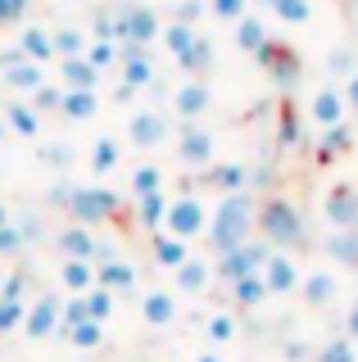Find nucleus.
I'll return each mask as SVG.
<instances>
[{
  "label": "nucleus",
  "mask_w": 358,
  "mask_h": 362,
  "mask_svg": "<svg viewBox=\"0 0 358 362\" xmlns=\"http://www.w3.org/2000/svg\"><path fill=\"white\" fill-rule=\"evenodd\" d=\"M254 213H259V199L250 195V190H236V195H222L214 204V213H209V249L214 254H227V249L245 245L254 235Z\"/></svg>",
  "instance_id": "f257e3e1"
},
{
  "label": "nucleus",
  "mask_w": 358,
  "mask_h": 362,
  "mask_svg": "<svg viewBox=\"0 0 358 362\" xmlns=\"http://www.w3.org/2000/svg\"><path fill=\"white\" fill-rule=\"evenodd\" d=\"M254 235H263L272 249H295L304 245V218L286 195H267L259 199V213H254Z\"/></svg>",
  "instance_id": "f03ea898"
},
{
  "label": "nucleus",
  "mask_w": 358,
  "mask_h": 362,
  "mask_svg": "<svg viewBox=\"0 0 358 362\" xmlns=\"http://www.w3.org/2000/svg\"><path fill=\"white\" fill-rule=\"evenodd\" d=\"M64 209H69L73 222L100 226V222H109V218H118V213H122V199L114 195V190H105V186H69Z\"/></svg>",
  "instance_id": "7ed1b4c3"
},
{
  "label": "nucleus",
  "mask_w": 358,
  "mask_h": 362,
  "mask_svg": "<svg viewBox=\"0 0 358 362\" xmlns=\"http://www.w3.org/2000/svg\"><path fill=\"white\" fill-rule=\"evenodd\" d=\"M209 226V204L200 190H182V195L168 199V213H163V231L177 235V240H195V235H204Z\"/></svg>",
  "instance_id": "20e7f679"
},
{
  "label": "nucleus",
  "mask_w": 358,
  "mask_h": 362,
  "mask_svg": "<svg viewBox=\"0 0 358 362\" xmlns=\"http://www.w3.org/2000/svg\"><path fill=\"white\" fill-rule=\"evenodd\" d=\"M267 254H272V245H267L263 235H250L245 245L227 249V254H218L214 276H222V281L231 286V281H241V276H250V272H259V267L267 263Z\"/></svg>",
  "instance_id": "39448f33"
},
{
  "label": "nucleus",
  "mask_w": 358,
  "mask_h": 362,
  "mask_svg": "<svg viewBox=\"0 0 358 362\" xmlns=\"http://www.w3.org/2000/svg\"><path fill=\"white\" fill-rule=\"evenodd\" d=\"M259 64H263V73L272 77V82L282 86V90H295V86H299V73H304V68H299L295 45H286V41H272V37H267V45L259 50Z\"/></svg>",
  "instance_id": "423d86ee"
},
{
  "label": "nucleus",
  "mask_w": 358,
  "mask_h": 362,
  "mask_svg": "<svg viewBox=\"0 0 358 362\" xmlns=\"http://www.w3.org/2000/svg\"><path fill=\"white\" fill-rule=\"evenodd\" d=\"M214 150H218L214 132L200 127V122H182V132H177V163H182V168H200V173H204V168L214 163Z\"/></svg>",
  "instance_id": "0eeeda50"
},
{
  "label": "nucleus",
  "mask_w": 358,
  "mask_h": 362,
  "mask_svg": "<svg viewBox=\"0 0 358 362\" xmlns=\"http://www.w3.org/2000/svg\"><path fill=\"white\" fill-rule=\"evenodd\" d=\"M54 245H59L64 258H86V263H96V258H114L105 245H100L96 226H82V222H69L59 235H54Z\"/></svg>",
  "instance_id": "6e6552de"
},
{
  "label": "nucleus",
  "mask_w": 358,
  "mask_h": 362,
  "mask_svg": "<svg viewBox=\"0 0 358 362\" xmlns=\"http://www.w3.org/2000/svg\"><path fill=\"white\" fill-rule=\"evenodd\" d=\"M168 113L163 109H137L127 118V141L137 145V150H159V145L168 141Z\"/></svg>",
  "instance_id": "1a4fd4ad"
},
{
  "label": "nucleus",
  "mask_w": 358,
  "mask_h": 362,
  "mask_svg": "<svg viewBox=\"0 0 358 362\" xmlns=\"http://www.w3.org/2000/svg\"><path fill=\"white\" fill-rule=\"evenodd\" d=\"M322 218H327L335 231H354L358 226V186L335 181V186L327 190V199H322Z\"/></svg>",
  "instance_id": "9d476101"
},
{
  "label": "nucleus",
  "mask_w": 358,
  "mask_h": 362,
  "mask_svg": "<svg viewBox=\"0 0 358 362\" xmlns=\"http://www.w3.org/2000/svg\"><path fill=\"white\" fill-rule=\"evenodd\" d=\"M209 109H214V90H209V82H200V77H186V82L173 90V113L182 122H200Z\"/></svg>",
  "instance_id": "9b49d317"
},
{
  "label": "nucleus",
  "mask_w": 358,
  "mask_h": 362,
  "mask_svg": "<svg viewBox=\"0 0 358 362\" xmlns=\"http://www.w3.org/2000/svg\"><path fill=\"white\" fill-rule=\"evenodd\" d=\"M159 37V14L150 5H127L118 9V41H132V45H150Z\"/></svg>",
  "instance_id": "f8f14e48"
},
{
  "label": "nucleus",
  "mask_w": 358,
  "mask_h": 362,
  "mask_svg": "<svg viewBox=\"0 0 358 362\" xmlns=\"http://www.w3.org/2000/svg\"><path fill=\"white\" fill-rule=\"evenodd\" d=\"M23 335H28V339H50V335H59V294H37V299L28 303Z\"/></svg>",
  "instance_id": "ddd939ff"
},
{
  "label": "nucleus",
  "mask_w": 358,
  "mask_h": 362,
  "mask_svg": "<svg viewBox=\"0 0 358 362\" xmlns=\"http://www.w3.org/2000/svg\"><path fill=\"white\" fill-rule=\"evenodd\" d=\"M259 276H263L267 294H295V290H299V276H304V272L295 267V258H290L286 249H272V254H267V263L259 267Z\"/></svg>",
  "instance_id": "4468645a"
},
{
  "label": "nucleus",
  "mask_w": 358,
  "mask_h": 362,
  "mask_svg": "<svg viewBox=\"0 0 358 362\" xmlns=\"http://www.w3.org/2000/svg\"><path fill=\"white\" fill-rule=\"evenodd\" d=\"M299 299L308 303V308H331L335 299H340V276L327 267H313L299 276Z\"/></svg>",
  "instance_id": "2eb2a0df"
},
{
  "label": "nucleus",
  "mask_w": 358,
  "mask_h": 362,
  "mask_svg": "<svg viewBox=\"0 0 358 362\" xmlns=\"http://www.w3.org/2000/svg\"><path fill=\"white\" fill-rule=\"evenodd\" d=\"M96 286H105L109 294H137V263L127 258H100L96 263Z\"/></svg>",
  "instance_id": "dca6fc26"
},
{
  "label": "nucleus",
  "mask_w": 358,
  "mask_h": 362,
  "mask_svg": "<svg viewBox=\"0 0 358 362\" xmlns=\"http://www.w3.org/2000/svg\"><path fill=\"white\" fill-rule=\"evenodd\" d=\"M150 82H154V59H150V50H145V45L122 41V86L150 90Z\"/></svg>",
  "instance_id": "f3484780"
},
{
  "label": "nucleus",
  "mask_w": 358,
  "mask_h": 362,
  "mask_svg": "<svg viewBox=\"0 0 358 362\" xmlns=\"http://www.w3.org/2000/svg\"><path fill=\"white\" fill-rule=\"evenodd\" d=\"M177 313H182V303H177L173 290H145L141 294V317H145V326H154V331L173 326Z\"/></svg>",
  "instance_id": "a211bd4d"
},
{
  "label": "nucleus",
  "mask_w": 358,
  "mask_h": 362,
  "mask_svg": "<svg viewBox=\"0 0 358 362\" xmlns=\"http://www.w3.org/2000/svg\"><path fill=\"white\" fill-rule=\"evenodd\" d=\"M209 190H218V195H236V190H250V173H245V163H209L204 173H200Z\"/></svg>",
  "instance_id": "6ab92c4d"
},
{
  "label": "nucleus",
  "mask_w": 358,
  "mask_h": 362,
  "mask_svg": "<svg viewBox=\"0 0 358 362\" xmlns=\"http://www.w3.org/2000/svg\"><path fill=\"white\" fill-rule=\"evenodd\" d=\"M345 95L335 86H318L313 90V100H308V118L318 122V127H335V122H345Z\"/></svg>",
  "instance_id": "aec40b11"
},
{
  "label": "nucleus",
  "mask_w": 358,
  "mask_h": 362,
  "mask_svg": "<svg viewBox=\"0 0 358 362\" xmlns=\"http://www.w3.org/2000/svg\"><path fill=\"white\" fill-rule=\"evenodd\" d=\"M150 258L163 272H177L186 258H191V240H177V235H168V231H154L150 235Z\"/></svg>",
  "instance_id": "412c9836"
},
{
  "label": "nucleus",
  "mask_w": 358,
  "mask_h": 362,
  "mask_svg": "<svg viewBox=\"0 0 358 362\" xmlns=\"http://www.w3.org/2000/svg\"><path fill=\"white\" fill-rule=\"evenodd\" d=\"M209 281H214V263H209V258H195V254L173 272V286L182 290V294H204Z\"/></svg>",
  "instance_id": "4be33fe9"
},
{
  "label": "nucleus",
  "mask_w": 358,
  "mask_h": 362,
  "mask_svg": "<svg viewBox=\"0 0 358 362\" xmlns=\"http://www.w3.org/2000/svg\"><path fill=\"white\" fill-rule=\"evenodd\" d=\"M0 82H5L9 90H18V95H32L37 86H46V64H32V59H18L9 68H0Z\"/></svg>",
  "instance_id": "5701e85b"
},
{
  "label": "nucleus",
  "mask_w": 358,
  "mask_h": 362,
  "mask_svg": "<svg viewBox=\"0 0 358 362\" xmlns=\"http://www.w3.org/2000/svg\"><path fill=\"white\" fill-rule=\"evenodd\" d=\"M168 190H154V195H141L137 199V226L145 235H154V231H163V213H168Z\"/></svg>",
  "instance_id": "b1692460"
},
{
  "label": "nucleus",
  "mask_w": 358,
  "mask_h": 362,
  "mask_svg": "<svg viewBox=\"0 0 358 362\" xmlns=\"http://www.w3.org/2000/svg\"><path fill=\"white\" fill-rule=\"evenodd\" d=\"M18 50H23V59H32V64H50L54 59V41H50V32L41 28V23H28V28H23Z\"/></svg>",
  "instance_id": "393cba45"
},
{
  "label": "nucleus",
  "mask_w": 358,
  "mask_h": 362,
  "mask_svg": "<svg viewBox=\"0 0 358 362\" xmlns=\"http://www.w3.org/2000/svg\"><path fill=\"white\" fill-rule=\"evenodd\" d=\"M59 286L69 294H86L96 286V263H86V258H64L59 263Z\"/></svg>",
  "instance_id": "a878e982"
},
{
  "label": "nucleus",
  "mask_w": 358,
  "mask_h": 362,
  "mask_svg": "<svg viewBox=\"0 0 358 362\" xmlns=\"http://www.w3.org/2000/svg\"><path fill=\"white\" fill-rule=\"evenodd\" d=\"M59 113L69 122H91L96 113H100V95H96V90H64Z\"/></svg>",
  "instance_id": "bb28decb"
},
{
  "label": "nucleus",
  "mask_w": 358,
  "mask_h": 362,
  "mask_svg": "<svg viewBox=\"0 0 358 362\" xmlns=\"http://www.w3.org/2000/svg\"><path fill=\"white\" fill-rule=\"evenodd\" d=\"M5 127L32 141V136H41V113L32 109L28 100H9V105H5Z\"/></svg>",
  "instance_id": "cd10ccee"
},
{
  "label": "nucleus",
  "mask_w": 358,
  "mask_h": 362,
  "mask_svg": "<svg viewBox=\"0 0 358 362\" xmlns=\"http://www.w3.org/2000/svg\"><path fill=\"white\" fill-rule=\"evenodd\" d=\"M322 249H327V258H335L340 267L358 272V226L354 231H331L327 240H322Z\"/></svg>",
  "instance_id": "c85d7f7f"
},
{
  "label": "nucleus",
  "mask_w": 358,
  "mask_h": 362,
  "mask_svg": "<svg viewBox=\"0 0 358 362\" xmlns=\"http://www.w3.org/2000/svg\"><path fill=\"white\" fill-rule=\"evenodd\" d=\"M354 145V132H350V122H335V127H322L318 136V158L322 163H331V158H340L345 150Z\"/></svg>",
  "instance_id": "c756f323"
},
{
  "label": "nucleus",
  "mask_w": 358,
  "mask_h": 362,
  "mask_svg": "<svg viewBox=\"0 0 358 362\" xmlns=\"http://www.w3.org/2000/svg\"><path fill=\"white\" fill-rule=\"evenodd\" d=\"M118 158H122V150H118L114 136H96V141H91V154H86V163H91L96 177H109V173L118 168Z\"/></svg>",
  "instance_id": "7c9ffc66"
},
{
  "label": "nucleus",
  "mask_w": 358,
  "mask_h": 362,
  "mask_svg": "<svg viewBox=\"0 0 358 362\" xmlns=\"http://www.w3.org/2000/svg\"><path fill=\"white\" fill-rule=\"evenodd\" d=\"M59 73H64V90H96L100 86V73L86 59H59Z\"/></svg>",
  "instance_id": "2f4dec72"
},
{
  "label": "nucleus",
  "mask_w": 358,
  "mask_h": 362,
  "mask_svg": "<svg viewBox=\"0 0 358 362\" xmlns=\"http://www.w3.org/2000/svg\"><path fill=\"white\" fill-rule=\"evenodd\" d=\"M231 299H236L241 308H259V303H267L272 294H267V286H263V276H259V272H250V276L231 281Z\"/></svg>",
  "instance_id": "473e14b6"
},
{
  "label": "nucleus",
  "mask_w": 358,
  "mask_h": 362,
  "mask_svg": "<svg viewBox=\"0 0 358 362\" xmlns=\"http://www.w3.org/2000/svg\"><path fill=\"white\" fill-rule=\"evenodd\" d=\"M195 37H200V32L191 28V23H177V18L168 23V28H159V41H163V50L173 54V59H182V54L191 50V41H195Z\"/></svg>",
  "instance_id": "72a5a7b5"
},
{
  "label": "nucleus",
  "mask_w": 358,
  "mask_h": 362,
  "mask_svg": "<svg viewBox=\"0 0 358 362\" xmlns=\"http://www.w3.org/2000/svg\"><path fill=\"white\" fill-rule=\"evenodd\" d=\"M236 45H241L245 54H259L263 45H267V28H263V18H254V14L236 18Z\"/></svg>",
  "instance_id": "f704fd0d"
},
{
  "label": "nucleus",
  "mask_w": 358,
  "mask_h": 362,
  "mask_svg": "<svg viewBox=\"0 0 358 362\" xmlns=\"http://www.w3.org/2000/svg\"><path fill=\"white\" fill-rule=\"evenodd\" d=\"M214 59H218L214 41H209V37H195V41H191V50H186V54H182V59H177V64H182V68H186V73H191V77H200V73H204V68H214Z\"/></svg>",
  "instance_id": "c9c22d12"
},
{
  "label": "nucleus",
  "mask_w": 358,
  "mask_h": 362,
  "mask_svg": "<svg viewBox=\"0 0 358 362\" xmlns=\"http://www.w3.org/2000/svg\"><path fill=\"white\" fill-rule=\"evenodd\" d=\"M313 362H358V344L350 335H331L327 344L313 349Z\"/></svg>",
  "instance_id": "e433bc0d"
},
{
  "label": "nucleus",
  "mask_w": 358,
  "mask_h": 362,
  "mask_svg": "<svg viewBox=\"0 0 358 362\" xmlns=\"http://www.w3.org/2000/svg\"><path fill=\"white\" fill-rule=\"evenodd\" d=\"M82 303H86V317H91V322H100L105 326L109 317H114V303H118V294H109L105 286H91L82 294Z\"/></svg>",
  "instance_id": "4c0bfd02"
},
{
  "label": "nucleus",
  "mask_w": 358,
  "mask_h": 362,
  "mask_svg": "<svg viewBox=\"0 0 358 362\" xmlns=\"http://www.w3.org/2000/svg\"><path fill=\"white\" fill-rule=\"evenodd\" d=\"M23 317H28V299H14V294H0V335H9V331H23Z\"/></svg>",
  "instance_id": "58836bf2"
},
{
  "label": "nucleus",
  "mask_w": 358,
  "mask_h": 362,
  "mask_svg": "<svg viewBox=\"0 0 358 362\" xmlns=\"http://www.w3.org/2000/svg\"><path fill=\"white\" fill-rule=\"evenodd\" d=\"M64 339H69L73 349H100V344H105V326H100V322H77V326L64 331Z\"/></svg>",
  "instance_id": "ea45409f"
},
{
  "label": "nucleus",
  "mask_w": 358,
  "mask_h": 362,
  "mask_svg": "<svg viewBox=\"0 0 358 362\" xmlns=\"http://www.w3.org/2000/svg\"><path fill=\"white\" fill-rule=\"evenodd\" d=\"M50 41H54V54H64V59H82V54H86V37H82L77 28L50 32Z\"/></svg>",
  "instance_id": "a19ab883"
},
{
  "label": "nucleus",
  "mask_w": 358,
  "mask_h": 362,
  "mask_svg": "<svg viewBox=\"0 0 358 362\" xmlns=\"http://www.w3.org/2000/svg\"><path fill=\"white\" fill-rule=\"evenodd\" d=\"M154 190H163V168H154V163H141L137 173H132V199H141V195H154Z\"/></svg>",
  "instance_id": "79ce46f5"
},
{
  "label": "nucleus",
  "mask_w": 358,
  "mask_h": 362,
  "mask_svg": "<svg viewBox=\"0 0 358 362\" xmlns=\"http://www.w3.org/2000/svg\"><path fill=\"white\" fill-rule=\"evenodd\" d=\"M267 9H272L282 23H308L313 18V0H272Z\"/></svg>",
  "instance_id": "37998d69"
},
{
  "label": "nucleus",
  "mask_w": 358,
  "mask_h": 362,
  "mask_svg": "<svg viewBox=\"0 0 358 362\" xmlns=\"http://www.w3.org/2000/svg\"><path fill=\"white\" fill-rule=\"evenodd\" d=\"M86 64L96 68H109V64H118V41H86V54H82Z\"/></svg>",
  "instance_id": "c03bdc74"
},
{
  "label": "nucleus",
  "mask_w": 358,
  "mask_h": 362,
  "mask_svg": "<svg viewBox=\"0 0 358 362\" xmlns=\"http://www.w3.org/2000/svg\"><path fill=\"white\" fill-rule=\"evenodd\" d=\"M204 331H209L214 344H227V339H236V317H231V313H209Z\"/></svg>",
  "instance_id": "a18cd8bd"
},
{
  "label": "nucleus",
  "mask_w": 358,
  "mask_h": 362,
  "mask_svg": "<svg viewBox=\"0 0 358 362\" xmlns=\"http://www.w3.org/2000/svg\"><path fill=\"white\" fill-rule=\"evenodd\" d=\"M59 100H64V86H37V90H32V100H28V105L32 109H37V113H59Z\"/></svg>",
  "instance_id": "49530a36"
},
{
  "label": "nucleus",
  "mask_w": 358,
  "mask_h": 362,
  "mask_svg": "<svg viewBox=\"0 0 358 362\" xmlns=\"http://www.w3.org/2000/svg\"><path fill=\"white\" fill-rule=\"evenodd\" d=\"M277 136H282V145H299V113L295 105H282V118H277Z\"/></svg>",
  "instance_id": "de8ad7c7"
},
{
  "label": "nucleus",
  "mask_w": 358,
  "mask_h": 362,
  "mask_svg": "<svg viewBox=\"0 0 358 362\" xmlns=\"http://www.w3.org/2000/svg\"><path fill=\"white\" fill-rule=\"evenodd\" d=\"M209 14L222 18V23H236L250 14V0H209Z\"/></svg>",
  "instance_id": "09e8293b"
},
{
  "label": "nucleus",
  "mask_w": 358,
  "mask_h": 362,
  "mask_svg": "<svg viewBox=\"0 0 358 362\" xmlns=\"http://www.w3.org/2000/svg\"><path fill=\"white\" fill-rule=\"evenodd\" d=\"M41 163H46V168H69V163H73V145H69V141L41 145Z\"/></svg>",
  "instance_id": "8fccbe9b"
},
{
  "label": "nucleus",
  "mask_w": 358,
  "mask_h": 362,
  "mask_svg": "<svg viewBox=\"0 0 358 362\" xmlns=\"http://www.w3.org/2000/svg\"><path fill=\"white\" fill-rule=\"evenodd\" d=\"M23 249V231H18V222H9V226H0V258H9V254H18Z\"/></svg>",
  "instance_id": "3c124183"
},
{
  "label": "nucleus",
  "mask_w": 358,
  "mask_h": 362,
  "mask_svg": "<svg viewBox=\"0 0 358 362\" xmlns=\"http://www.w3.org/2000/svg\"><path fill=\"white\" fill-rule=\"evenodd\" d=\"M96 41H118V14H96Z\"/></svg>",
  "instance_id": "603ef678"
},
{
  "label": "nucleus",
  "mask_w": 358,
  "mask_h": 362,
  "mask_svg": "<svg viewBox=\"0 0 358 362\" xmlns=\"http://www.w3.org/2000/svg\"><path fill=\"white\" fill-rule=\"evenodd\" d=\"M204 9H209L204 0H182V5H177V14H173V18H177V23H191V28H195V18L204 14Z\"/></svg>",
  "instance_id": "864d4df0"
},
{
  "label": "nucleus",
  "mask_w": 358,
  "mask_h": 362,
  "mask_svg": "<svg viewBox=\"0 0 358 362\" xmlns=\"http://www.w3.org/2000/svg\"><path fill=\"white\" fill-rule=\"evenodd\" d=\"M28 5L32 0H0V23H18L28 14Z\"/></svg>",
  "instance_id": "5fc2aeb1"
},
{
  "label": "nucleus",
  "mask_w": 358,
  "mask_h": 362,
  "mask_svg": "<svg viewBox=\"0 0 358 362\" xmlns=\"http://www.w3.org/2000/svg\"><path fill=\"white\" fill-rule=\"evenodd\" d=\"M340 95H345V109H350L354 118H358V68H354L350 77H345V90H340Z\"/></svg>",
  "instance_id": "6e6d98bb"
},
{
  "label": "nucleus",
  "mask_w": 358,
  "mask_h": 362,
  "mask_svg": "<svg viewBox=\"0 0 358 362\" xmlns=\"http://www.w3.org/2000/svg\"><path fill=\"white\" fill-rule=\"evenodd\" d=\"M350 59H354V54H350V50H335L327 68H331V73H345V77H350V73H354V64H350Z\"/></svg>",
  "instance_id": "4d7b16f0"
},
{
  "label": "nucleus",
  "mask_w": 358,
  "mask_h": 362,
  "mask_svg": "<svg viewBox=\"0 0 358 362\" xmlns=\"http://www.w3.org/2000/svg\"><path fill=\"white\" fill-rule=\"evenodd\" d=\"M345 335H350L354 344H358V299L350 303V313H345Z\"/></svg>",
  "instance_id": "13d9d810"
},
{
  "label": "nucleus",
  "mask_w": 358,
  "mask_h": 362,
  "mask_svg": "<svg viewBox=\"0 0 358 362\" xmlns=\"http://www.w3.org/2000/svg\"><path fill=\"white\" fill-rule=\"evenodd\" d=\"M195 362H222V358L214 354V349H200V354H195Z\"/></svg>",
  "instance_id": "bf43d9fd"
},
{
  "label": "nucleus",
  "mask_w": 358,
  "mask_h": 362,
  "mask_svg": "<svg viewBox=\"0 0 358 362\" xmlns=\"http://www.w3.org/2000/svg\"><path fill=\"white\" fill-rule=\"evenodd\" d=\"M5 281H9V267H5V258H0V290H5Z\"/></svg>",
  "instance_id": "052dcab7"
},
{
  "label": "nucleus",
  "mask_w": 358,
  "mask_h": 362,
  "mask_svg": "<svg viewBox=\"0 0 358 362\" xmlns=\"http://www.w3.org/2000/svg\"><path fill=\"white\" fill-rule=\"evenodd\" d=\"M0 226H9V209H5V199H0Z\"/></svg>",
  "instance_id": "680f3d73"
},
{
  "label": "nucleus",
  "mask_w": 358,
  "mask_h": 362,
  "mask_svg": "<svg viewBox=\"0 0 358 362\" xmlns=\"http://www.w3.org/2000/svg\"><path fill=\"white\" fill-rule=\"evenodd\" d=\"M5 132H9V127H5V118H0V141H5Z\"/></svg>",
  "instance_id": "e2e57ef3"
},
{
  "label": "nucleus",
  "mask_w": 358,
  "mask_h": 362,
  "mask_svg": "<svg viewBox=\"0 0 358 362\" xmlns=\"http://www.w3.org/2000/svg\"><path fill=\"white\" fill-rule=\"evenodd\" d=\"M254 5H272V0H254Z\"/></svg>",
  "instance_id": "0e129e2a"
},
{
  "label": "nucleus",
  "mask_w": 358,
  "mask_h": 362,
  "mask_svg": "<svg viewBox=\"0 0 358 362\" xmlns=\"http://www.w3.org/2000/svg\"><path fill=\"white\" fill-rule=\"evenodd\" d=\"M77 362H91V358H77Z\"/></svg>",
  "instance_id": "69168bd1"
}]
</instances>
